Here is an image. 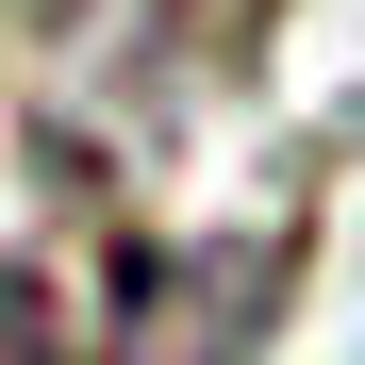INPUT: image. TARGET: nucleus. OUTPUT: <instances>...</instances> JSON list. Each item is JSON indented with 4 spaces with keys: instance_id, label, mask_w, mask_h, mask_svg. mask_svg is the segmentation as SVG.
I'll return each instance as SVG.
<instances>
[{
    "instance_id": "obj_1",
    "label": "nucleus",
    "mask_w": 365,
    "mask_h": 365,
    "mask_svg": "<svg viewBox=\"0 0 365 365\" xmlns=\"http://www.w3.org/2000/svg\"><path fill=\"white\" fill-rule=\"evenodd\" d=\"M266 282H282V250H116V282H100V365H250V332H266Z\"/></svg>"
},
{
    "instance_id": "obj_2",
    "label": "nucleus",
    "mask_w": 365,
    "mask_h": 365,
    "mask_svg": "<svg viewBox=\"0 0 365 365\" xmlns=\"http://www.w3.org/2000/svg\"><path fill=\"white\" fill-rule=\"evenodd\" d=\"M0 365H50V299H34L17 266H0Z\"/></svg>"
}]
</instances>
